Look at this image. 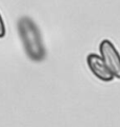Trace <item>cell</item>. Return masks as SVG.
I'll use <instances>...</instances> for the list:
<instances>
[{"label":"cell","mask_w":120,"mask_h":127,"mask_svg":"<svg viewBox=\"0 0 120 127\" xmlns=\"http://www.w3.org/2000/svg\"><path fill=\"white\" fill-rule=\"evenodd\" d=\"M18 31L27 57L33 62H42L45 58V49L35 21L26 16L21 17L18 21Z\"/></svg>","instance_id":"6da1fadb"},{"label":"cell","mask_w":120,"mask_h":127,"mask_svg":"<svg viewBox=\"0 0 120 127\" xmlns=\"http://www.w3.org/2000/svg\"><path fill=\"white\" fill-rule=\"evenodd\" d=\"M99 51L101 58L114 77L120 79V54L114 43L109 39H103L99 45Z\"/></svg>","instance_id":"7a4b0ae2"},{"label":"cell","mask_w":120,"mask_h":127,"mask_svg":"<svg viewBox=\"0 0 120 127\" xmlns=\"http://www.w3.org/2000/svg\"><path fill=\"white\" fill-rule=\"evenodd\" d=\"M86 63H87V66H89L90 70L92 71V73L98 79H100L102 82H105V83L113 81L114 75L112 74V72L106 67L105 63L103 62L101 56H99V55L95 53H91L87 55Z\"/></svg>","instance_id":"3957f363"},{"label":"cell","mask_w":120,"mask_h":127,"mask_svg":"<svg viewBox=\"0 0 120 127\" xmlns=\"http://www.w3.org/2000/svg\"><path fill=\"white\" fill-rule=\"evenodd\" d=\"M4 36H5V25L1 14H0V38H3Z\"/></svg>","instance_id":"277c9868"}]
</instances>
